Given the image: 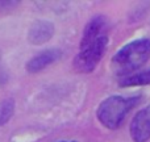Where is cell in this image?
<instances>
[{
    "mask_svg": "<svg viewBox=\"0 0 150 142\" xmlns=\"http://www.w3.org/2000/svg\"><path fill=\"white\" fill-rule=\"evenodd\" d=\"M54 34V25L46 20H37L29 28L28 40L33 45H42L47 42Z\"/></svg>",
    "mask_w": 150,
    "mask_h": 142,
    "instance_id": "8992f818",
    "label": "cell"
},
{
    "mask_svg": "<svg viewBox=\"0 0 150 142\" xmlns=\"http://www.w3.org/2000/svg\"><path fill=\"white\" fill-rule=\"evenodd\" d=\"M15 113V100L12 97L4 99L0 103V126L5 125Z\"/></svg>",
    "mask_w": 150,
    "mask_h": 142,
    "instance_id": "ba28073f",
    "label": "cell"
},
{
    "mask_svg": "<svg viewBox=\"0 0 150 142\" xmlns=\"http://www.w3.org/2000/svg\"><path fill=\"white\" fill-rule=\"evenodd\" d=\"M140 97H122V96H109L99 105L96 111L98 120L108 129H117L124 122L127 114L137 103Z\"/></svg>",
    "mask_w": 150,
    "mask_h": 142,
    "instance_id": "3957f363",
    "label": "cell"
},
{
    "mask_svg": "<svg viewBox=\"0 0 150 142\" xmlns=\"http://www.w3.org/2000/svg\"><path fill=\"white\" fill-rule=\"evenodd\" d=\"M148 84H150V70L129 75L127 78H122L119 82V85H121V87H134V85H148Z\"/></svg>",
    "mask_w": 150,
    "mask_h": 142,
    "instance_id": "52a82bcc",
    "label": "cell"
},
{
    "mask_svg": "<svg viewBox=\"0 0 150 142\" xmlns=\"http://www.w3.org/2000/svg\"><path fill=\"white\" fill-rule=\"evenodd\" d=\"M62 55V52L59 49H47L41 52L40 54L34 55L33 58L28 61L26 63V71L30 72V74H36V72L44 70L47 66H50L52 63L57 62L58 59Z\"/></svg>",
    "mask_w": 150,
    "mask_h": 142,
    "instance_id": "5b68a950",
    "label": "cell"
},
{
    "mask_svg": "<svg viewBox=\"0 0 150 142\" xmlns=\"http://www.w3.org/2000/svg\"><path fill=\"white\" fill-rule=\"evenodd\" d=\"M62 142H75V141H62Z\"/></svg>",
    "mask_w": 150,
    "mask_h": 142,
    "instance_id": "9c48e42d",
    "label": "cell"
},
{
    "mask_svg": "<svg viewBox=\"0 0 150 142\" xmlns=\"http://www.w3.org/2000/svg\"><path fill=\"white\" fill-rule=\"evenodd\" d=\"M129 133L134 142H146L150 140V105L142 108L133 117Z\"/></svg>",
    "mask_w": 150,
    "mask_h": 142,
    "instance_id": "277c9868",
    "label": "cell"
},
{
    "mask_svg": "<svg viewBox=\"0 0 150 142\" xmlns=\"http://www.w3.org/2000/svg\"><path fill=\"white\" fill-rule=\"evenodd\" d=\"M150 58V40L141 38L125 45L112 58V71L117 76H129Z\"/></svg>",
    "mask_w": 150,
    "mask_h": 142,
    "instance_id": "7a4b0ae2",
    "label": "cell"
},
{
    "mask_svg": "<svg viewBox=\"0 0 150 142\" xmlns=\"http://www.w3.org/2000/svg\"><path fill=\"white\" fill-rule=\"evenodd\" d=\"M108 45V21L98 15L87 23L83 30L79 52L74 58V69L78 72H92L104 57Z\"/></svg>",
    "mask_w": 150,
    "mask_h": 142,
    "instance_id": "6da1fadb",
    "label": "cell"
}]
</instances>
